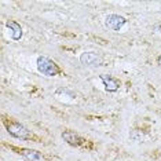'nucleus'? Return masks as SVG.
Returning <instances> with one entry per match:
<instances>
[{
	"label": "nucleus",
	"instance_id": "obj_1",
	"mask_svg": "<svg viewBox=\"0 0 161 161\" xmlns=\"http://www.w3.org/2000/svg\"><path fill=\"white\" fill-rule=\"evenodd\" d=\"M37 69H39V72L43 73L44 76H55L59 72L57 63L52 62L51 59H48V58H46V57L37 58Z\"/></svg>",
	"mask_w": 161,
	"mask_h": 161
},
{
	"label": "nucleus",
	"instance_id": "obj_2",
	"mask_svg": "<svg viewBox=\"0 0 161 161\" xmlns=\"http://www.w3.org/2000/svg\"><path fill=\"white\" fill-rule=\"evenodd\" d=\"M7 131L13 136L19 138V139H30L32 138V132L28 130V128L23 127L22 124H19V123H8Z\"/></svg>",
	"mask_w": 161,
	"mask_h": 161
},
{
	"label": "nucleus",
	"instance_id": "obj_3",
	"mask_svg": "<svg viewBox=\"0 0 161 161\" xmlns=\"http://www.w3.org/2000/svg\"><path fill=\"white\" fill-rule=\"evenodd\" d=\"M80 61L83 65L87 66H99L102 63V58L95 52H84L81 54Z\"/></svg>",
	"mask_w": 161,
	"mask_h": 161
},
{
	"label": "nucleus",
	"instance_id": "obj_4",
	"mask_svg": "<svg viewBox=\"0 0 161 161\" xmlns=\"http://www.w3.org/2000/svg\"><path fill=\"white\" fill-rule=\"evenodd\" d=\"M124 23H125V19L123 18V17H120V15H116V14L109 15L106 18V21H105L106 28L112 29V30H120V29L123 28V25H124Z\"/></svg>",
	"mask_w": 161,
	"mask_h": 161
},
{
	"label": "nucleus",
	"instance_id": "obj_5",
	"mask_svg": "<svg viewBox=\"0 0 161 161\" xmlns=\"http://www.w3.org/2000/svg\"><path fill=\"white\" fill-rule=\"evenodd\" d=\"M19 154H22L25 159H28L29 161H44V157L40 151L37 150H32V149H22L19 151Z\"/></svg>",
	"mask_w": 161,
	"mask_h": 161
},
{
	"label": "nucleus",
	"instance_id": "obj_6",
	"mask_svg": "<svg viewBox=\"0 0 161 161\" xmlns=\"http://www.w3.org/2000/svg\"><path fill=\"white\" fill-rule=\"evenodd\" d=\"M62 138L72 146H78V145L83 143V139H81L76 132H73V131H66V132H63Z\"/></svg>",
	"mask_w": 161,
	"mask_h": 161
},
{
	"label": "nucleus",
	"instance_id": "obj_7",
	"mask_svg": "<svg viewBox=\"0 0 161 161\" xmlns=\"http://www.w3.org/2000/svg\"><path fill=\"white\" fill-rule=\"evenodd\" d=\"M6 25H7V28L10 29V34H11V37H13L14 40H19V39H21L22 29H21V26H19L18 23L14 22V21H7V22H6Z\"/></svg>",
	"mask_w": 161,
	"mask_h": 161
},
{
	"label": "nucleus",
	"instance_id": "obj_8",
	"mask_svg": "<svg viewBox=\"0 0 161 161\" xmlns=\"http://www.w3.org/2000/svg\"><path fill=\"white\" fill-rule=\"evenodd\" d=\"M102 81H103V84H105V87H106V91H110V92H113V91H116L117 88H119V83L115 80V78H112L110 76H102Z\"/></svg>",
	"mask_w": 161,
	"mask_h": 161
},
{
	"label": "nucleus",
	"instance_id": "obj_9",
	"mask_svg": "<svg viewBox=\"0 0 161 161\" xmlns=\"http://www.w3.org/2000/svg\"><path fill=\"white\" fill-rule=\"evenodd\" d=\"M159 65H160V68H161V55H160V58H159Z\"/></svg>",
	"mask_w": 161,
	"mask_h": 161
}]
</instances>
